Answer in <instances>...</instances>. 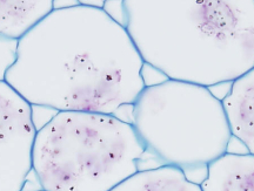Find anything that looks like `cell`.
I'll return each mask as SVG.
<instances>
[{
    "label": "cell",
    "mask_w": 254,
    "mask_h": 191,
    "mask_svg": "<svg viewBox=\"0 0 254 191\" xmlns=\"http://www.w3.org/2000/svg\"><path fill=\"white\" fill-rule=\"evenodd\" d=\"M53 9L52 0H0V39L21 40Z\"/></svg>",
    "instance_id": "8"
},
{
    "label": "cell",
    "mask_w": 254,
    "mask_h": 191,
    "mask_svg": "<svg viewBox=\"0 0 254 191\" xmlns=\"http://www.w3.org/2000/svg\"><path fill=\"white\" fill-rule=\"evenodd\" d=\"M19 41L0 39V82H5L7 72L17 59Z\"/></svg>",
    "instance_id": "10"
},
{
    "label": "cell",
    "mask_w": 254,
    "mask_h": 191,
    "mask_svg": "<svg viewBox=\"0 0 254 191\" xmlns=\"http://www.w3.org/2000/svg\"><path fill=\"white\" fill-rule=\"evenodd\" d=\"M202 191H254V155L226 152L207 167Z\"/></svg>",
    "instance_id": "7"
},
{
    "label": "cell",
    "mask_w": 254,
    "mask_h": 191,
    "mask_svg": "<svg viewBox=\"0 0 254 191\" xmlns=\"http://www.w3.org/2000/svg\"><path fill=\"white\" fill-rule=\"evenodd\" d=\"M131 123L146 150L183 171L207 168L228 152L233 138L222 100L207 87L182 81L146 85Z\"/></svg>",
    "instance_id": "4"
},
{
    "label": "cell",
    "mask_w": 254,
    "mask_h": 191,
    "mask_svg": "<svg viewBox=\"0 0 254 191\" xmlns=\"http://www.w3.org/2000/svg\"><path fill=\"white\" fill-rule=\"evenodd\" d=\"M111 191H202L185 171L170 165L139 170Z\"/></svg>",
    "instance_id": "9"
},
{
    "label": "cell",
    "mask_w": 254,
    "mask_h": 191,
    "mask_svg": "<svg viewBox=\"0 0 254 191\" xmlns=\"http://www.w3.org/2000/svg\"><path fill=\"white\" fill-rule=\"evenodd\" d=\"M144 66L122 22L79 1L19 40L5 82L32 107L114 115L144 91Z\"/></svg>",
    "instance_id": "1"
},
{
    "label": "cell",
    "mask_w": 254,
    "mask_h": 191,
    "mask_svg": "<svg viewBox=\"0 0 254 191\" xmlns=\"http://www.w3.org/2000/svg\"><path fill=\"white\" fill-rule=\"evenodd\" d=\"M78 4H79V1H53V7H55V9L68 8V7H72V6H75Z\"/></svg>",
    "instance_id": "11"
},
{
    "label": "cell",
    "mask_w": 254,
    "mask_h": 191,
    "mask_svg": "<svg viewBox=\"0 0 254 191\" xmlns=\"http://www.w3.org/2000/svg\"><path fill=\"white\" fill-rule=\"evenodd\" d=\"M146 149L131 122L57 111L37 128L32 171L44 191H111L139 171Z\"/></svg>",
    "instance_id": "3"
},
{
    "label": "cell",
    "mask_w": 254,
    "mask_h": 191,
    "mask_svg": "<svg viewBox=\"0 0 254 191\" xmlns=\"http://www.w3.org/2000/svg\"><path fill=\"white\" fill-rule=\"evenodd\" d=\"M33 107L0 82V191H23L32 171Z\"/></svg>",
    "instance_id": "5"
},
{
    "label": "cell",
    "mask_w": 254,
    "mask_h": 191,
    "mask_svg": "<svg viewBox=\"0 0 254 191\" xmlns=\"http://www.w3.org/2000/svg\"><path fill=\"white\" fill-rule=\"evenodd\" d=\"M127 33L167 80L213 87L254 68V0H125Z\"/></svg>",
    "instance_id": "2"
},
{
    "label": "cell",
    "mask_w": 254,
    "mask_h": 191,
    "mask_svg": "<svg viewBox=\"0 0 254 191\" xmlns=\"http://www.w3.org/2000/svg\"><path fill=\"white\" fill-rule=\"evenodd\" d=\"M38 191H44V190H38Z\"/></svg>",
    "instance_id": "12"
},
{
    "label": "cell",
    "mask_w": 254,
    "mask_h": 191,
    "mask_svg": "<svg viewBox=\"0 0 254 191\" xmlns=\"http://www.w3.org/2000/svg\"><path fill=\"white\" fill-rule=\"evenodd\" d=\"M222 104L232 136L254 155V68L231 85Z\"/></svg>",
    "instance_id": "6"
}]
</instances>
